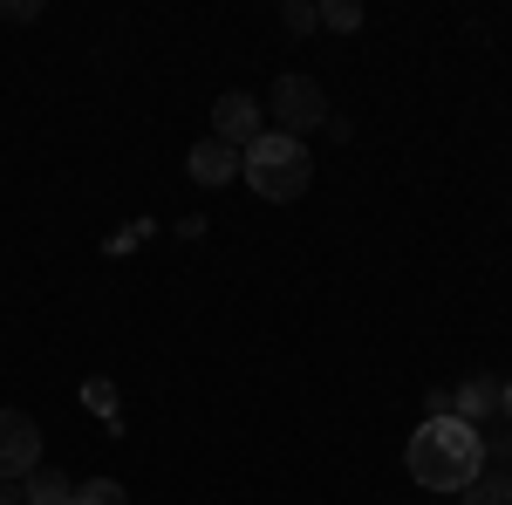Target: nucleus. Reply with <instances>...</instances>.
I'll return each mask as SVG.
<instances>
[{
	"instance_id": "9",
	"label": "nucleus",
	"mask_w": 512,
	"mask_h": 505,
	"mask_svg": "<svg viewBox=\"0 0 512 505\" xmlns=\"http://www.w3.org/2000/svg\"><path fill=\"white\" fill-rule=\"evenodd\" d=\"M465 505H512V471H478L465 485Z\"/></svg>"
},
{
	"instance_id": "1",
	"label": "nucleus",
	"mask_w": 512,
	"mask_h": 505,
	"mask_svg": "<svg viewBox=\"0 0 512 505\" xmlns=\"http://www.w3.org/2000/svg\"><path fill=\"white\" fill-rule=\"evenodd\" d=\"M403 465H410V478L424 492H465L485 471V437L472 424H458V417H424L410 451H403Z\"/></svg>"
},
{
	"instance_id": "5",
	"label": "nucleus",
	"mask_w": 512,
	"mask_h": 505,
	"mask_svg": "<svg viewBox=\"0 0 512 505\" xmlns=\"http://www.w3.org/2000/svg\"><path fill=\"white\" fill-rule=\"evenodd\" d=\"M41 465V424L28 410H0V478H28Z\"/></svg>"
},
{
	"instance_id": "8",
	"label": "nucleus",
	"mask_w": 512,
	"mask_h": 505,
	"mask_svg": "<svg viewBox=\"0 0 512 505\" xmlns=\"http://www.w3.org/2000/svg\"><path fill=\"white\" fill-rule=\"evenodd\" d=\"M21 492H28V505H69L76 499V478L55 471V465H35L28 478H21Z\"/></svg>"
},
{
	"instance_id": "14",
	"label": "nucleus",
	"mask_w": 512,
	"mask_h": 505,
	"mask_svg": "<svg viewBox=\"0 0 512 505\" xmlns=\"http://www.w3.org/2000/svg\"><path fill=\"white\" fill-rule=\"evenodd\" d=\"M499 417H506V424H512V383L499 389Z\"/></svg>"
},
{
	"instance_id": "12",
	"label": "nucleus",
	"mask_w": 512,
	"mask_h": 505,
	"mask_svg": "<svg viewBox=\"0 0 512 505\" xmlns=\"http://www.w3.org/2000/svg\"><path fill=\"white\" fill-rule=\"evenodd\" d=\"M280 21H287V35H308V28H315L321 14L308 7V0H287V7H280Z\"/></svg>"
},
{
	"instance_id": "4",
	"label": "nucleus",
	"mask_w": 512,
	"mask_h": 505,
	"mask_svg": "<svg viewBox=\"0 0 512 505\" xmlns=\"http://www.w3.org/2000/svg\"><path fill=\"white\" fill-rule=\"evenodd\" d=\"M260 130H267V103H260V96H246V89H226V96L212 103V137H219V144L246 151Z\"/></svg>"
},
{
	"instance_id": "7",
	"label": "nucleus",
	"mask_w": 512,
	"mask_h": 505,
	"mask_svg": "<svg viewBox=\"0 0 512 505\" xmlns=\"http://www.w3.org/2000/svg\"><path fill=\"white\" fill-rule=\"evenodd\" d=\"M192 178L198 185H226V178H239V151L233 144H219V137H205V144H192Z\"/></svg>"
},
{
	"instance_id": "2",
	"label": "nucleus",
	"mask_w": 512,
	"mask_h": 505,
	"mask_svg": "<svg viewBox=\"0 0 512 505\" xmlns=\"http://www.w3.org/2000/svg\"><path fill=\"white\" fill-rule=\"evenodd\" d=\"M239 178L267 198V205H294V198L315 185V157H308V144H301V137L260 130V137L239 151Z\"/></svg>"
},
{
	"instance_id": "3",
	"label": "nucleus",
	"mask_w": 512,
	"mask_h": 505,
	"mask_svg": "<svg viewBox=\"0 0 512 505\" xmlns=\"http://www.w3.org/2000/svg\"><path fill=\"white\" fill-rule=\"evenodd\" d=\"M267 110H274V123H267V130H280V137H308L315 123H328V96H321L315 76H280Z\"/></svg>"
},
{
	"instance_id": "6",
	"label": "nucleus",
	"mask_w": 512,
	"mask_h": 505,
	"mask_svg": "<svg viewBox=\"0 0 512 505\" xmlns=\"http://www.w3.org/2000/svg\"><path fill=\"white\" fill-rule=\"evenodd\" d=\"M499 389L506 383H492V376H465V383L451 389V417H458V424H492V417H499Z\"/></svg>"
},
{
	"instance_id": "11",
	"label": "nucleus",
	"mask_w": 512,
	"mask_h": 505,
	"mask_svg": "<svg viewBox=\"0 0 512 505\" xmlns=\"http://www.w3.org/2000/svg\"><path fill=\"white\" fill-rule=\"evenodd\" d=\"M69 505H130V492H123L117 478H89V485H76Z\"/></svg>"
},
{
	"instance_id": "13",
	"label": "nucleus",
	"mask_w": 512,
	"mask_h": 505,
	"mask_svg": "<svg viewBox=\"0 0 512 505\" xmlns=\"http://www.w3.org/2000/svg\"><path fill=\"white\" fill-rule=\"evenodd\" d=\"M0 505H28V492H21L14 478H0Z\"/></svg>"
},
{
	"instance_id": "10",
	"label": "nucleus",
	"mask_w": 512,
	"mask_h": 505,
	"mask_svg": "<svg viewBox=\"0 0 512 505\" xmlns=\"http://www.w3.org/2000/svg\"><path fill=\"white\" fill-rule=\"evenodd\" d=\"M315 14H321V28H335V35H355L362 28V7L355 0H321Z\"/></svg>"
}]
</instances>
